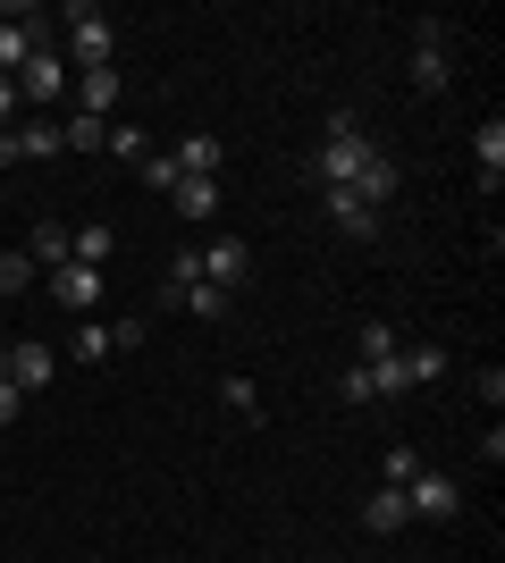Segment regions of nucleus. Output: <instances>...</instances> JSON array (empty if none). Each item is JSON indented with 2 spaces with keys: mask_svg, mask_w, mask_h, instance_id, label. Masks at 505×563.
<instances>
[{
  "mask_svg": "<svg viewBox=\"0 0 505 563\" xmlns=\"http://www.w3.org/2000/svg\"><path fill=\"white\" fill-rule=\"evenodd\" d=\"M405 488H371L362 496V530H371V539H396V530H405Z\"/></svg>",
  "mask_w": 505,
  "mask_h": 563,
  "instance_id": "12",
  "label": "nucleus"
},
{
  "mask_svg": "<svg viewBox=\"0 0 505 563\" xmlns=\"http://www.w3.org/2000/svg\"><path fill=\"white\" fill-rule=\"evenodd\" d=\"M413 85H421V93H447V85H455V25L447 18H421V34H413Z\"/></svg>",
  "mask_w": 505,
  "mask_h": 563,
  "instance_id": "3",
  "label": "nucleus"
},
{
  "mask_svg": "<svg viewBox=\"0 0 505 563\" xmlns=\"http://www.w3.org/2000/svg\"><path fill=\"white\" fill-rule=\"evenodd\" d=\"M68 85H76V68L59 59V51H34V59L18 68V101H59Z\"/></svg>",
  "mask_w": 505,
  "mask_h": 563,
  "instance_id": "8",
  "label": "nucleus"
},
{
  "mask_svg": "<svg viewBox=\"0 0 505 563\" xmlns=\"http://www.w3.org/2000/svg\"><path fill=\"white\" fill-rule=\"evenodd\" d=\"M51 303L76 311V320H94V303H101V269H85V261H59V269H51Z\"/></svg>",
  "mask_w": 505,
  "mask_h": 563,
  "instance_id": "7",
  "label": "nucleus"
},
{
  "mask_svg": "<svg viewBox=\"0 0 505 563\" xmlns=\"http://www.w3.org/2000/svg\"><path fill=\"white\" fill-rule=\"evenodd\" d=\"M152 303L161 311H194V320H228V303H237V295H219V286H161V295H152Z\"/></svg>",
  "mask_w": 505,
  "mask_h": 563,
  "instance_id": "11",
  "label": "nucleus"
},
{
  "mask_svg": "<svg viewBox=\"0 0 505 563\" xmlns=\"http://www.w3.org/2000/svg\"><path fill=\"white\" fill-rule=\"evenodd\" d=\"M337 396H345V404H380V387H371V371H362V362H354V371L337 378Z\"/></svg>",
  "mask_w": 505,
  "mask_h": 563,
  "instance_id": "29",
  "label": "nucleus"
},
{
  "mask_svg": "<svg viewBox=\"0 0 505 563\" xmlns=\"http://www.w3.org/2000/svg\"><path fill=\"white\" fill-rule=\"evenodd\" d=\"M168 161H177V177H219V135H186Z\"/></svg>",
  "mask_w": 505,
  "mask_h": 563,
  "instance_id": "19",
  "label": "nucleus"
},
{
  "mask_svg": "<svg viewBox=\"0 0 505 563\" xmlns=\"http://www.w3.org/2000/svg\"><path fill=\"white\" fill-rule=\"evenodd\" d=\"M371 161H380V143L354 126V110H329V135H320V152L304 168H312V186H354Z\"/></svg>",
  "mask_w": 505,
  "mask_h": 563,
  "instance_id": "1",
  "label": "nucleus"
},
{
  "mask_svg": "<svg viewBox=\"0 0 505 563\" xmlns=\"http://www.w3.org/2000/svg\"><path fill=\"white\" fill-rule=\"evenodd\" d=\"M405 514H413V521H455V514H463V488L447 479V471H421V479L405 488Z\"/></svg>",
  "mask_w": 505,
  "mask_h": 563,
  "instance_id": "6",
  "label": "nucleus"
},
{
  "mask_svg": "<svg viewBox=\"0 0 505 563\" xmlns=\"http://www.w3.org/2000/svg\"><path fill=\"white\" fill-rule=\"evenodd\" d=\"M413 479H421V454L396 438V446H387V463H380V488H413Z\"/></svg>",
  "mask_w": 505,
  "mask_h": 563,
  "instance_id": "21",
  "label": "nucleus"
},
{
  "mask_svg": "<svg viewBox=\"0 0 505 563\" xmlns=\"http://www.w3.org/2000/svg\"><path fill=\"white\" fill-rule=\"evenodd\" d=\"M396 345H405V336L387 329V320H362V336H354V353H362V362H387Z\"/></svg>",
  "mask_w": 505,
  "mask_h": 563,
  "instance_id": "22",
  "label": "nucleus"
},
{
  "mask_svg": "<svg viewBox=\"0 0 505 563\" xmlns=\"http://www.w3.org/2000/svg\"><path fill=\"white\" fill-rule=\"evenodd\" d=\"M18 404H25V396L9 387V378H0V429H18Z\"/></svg>",
  "mask_w": 505,
  "mask_h": 563,
  "instance_id": "31",
  "label": "nucleus"
},
{
  "mask_svg": "<svg viewBox=\"0 0 505 563\" xmlns=\"http://www.w3.org/2000/svg\"><path fill=\"white\" fill-rule=\"evenodd\" d=\"M59 143H68V152H110V118H85V110H76L68 126H59Z\"/></svg>",
  "mask_w": 505,
  "mask_h": 563,
  "instance_id": "20",
  "label": "nucleus"
},
{
  "mask_svg": "<svg viewBox=\"0 0 505 563\" xmlns=\"http://www.w3.org/2000/svg\"><path fill=\"white\" fill-rule=\"evenodd\" d=\"M68 93L85 101V118H110V110H119V68H85Z\"/></svg>",
  "mask_w": 505,
  "mask_h": 563,
  "instance_id": "14",
  "label": "nucleus"
},
{
  "mask_svg": "<svg viewBox=\"0 0 505 563\" xmlns=\"http://www.w3.org/2000/svg\"><path fill=\"white\" fill-rule=\"evenodd\" d=\"M362 371H371L380 404H396V396H413V387H430V378L447 371V353H438V345H396L387 362H362Z\"/></svg>",
  "mask_w": 505,
  "mask_h": 563,
  "instance_id": "2",
  "label": "nucleus"
},
{
  "mask_svg": "<svg viewBox=\"0 0 505 563\" xmlns=\"http://www.w3.org/2000/svg\"><path fill=\"white\" fill-rule=\"evenodd\" d=\"M51 378H59V353L51 345H9V387L18 396H43Z\"/></svg>",
  "mask_w": 505,
  "mask_h": 563,
  "instance_id": "9",
  "label": "nucleus"
},
{
  "mask_svg": "<svg viewBox=\"0 0 505 563\" xmlns=\"http://www.w3.org/2000/svg\"><path fill=\"white\" fill-rule=\"evenodd\" d=\"M110 353V329L101 320H76V345H68V362H101Z\"/></svg>",
  "mask_w": 505,
  "mask_h": 563,
  "instance_id": "24",
  "label": "nucleus"
},
{
  "mask_svg": "<svg viewBox=\"0 0 505 563\" xmlns=\"http://www.w3.org/2000/svg\"><path fill=\"white\" fill-rule=\"evenodd\" d=\"M25 152H18V135H9V126H0V168H18Z\"/></svg>",
  "mask_w": 505,
  "mask_h": 563,
  "instance_id": "33",
  "label": "nucleus"
},
{
  "mask_svg": "<svg viewBox=\"0 0 505 563\" xmlns=\"http://www.w3.org/2000/svg\"><path fill=\"white\" fill-rule=\"evenodd\" d=\"M0 202H9V194H0Z\"/></svg>",
  "mask_w": 505,
  "mask_h": 563,
  "instance_id": "35",
  "label": "nucleus"
},
{
  "mask_svg": "<svg viewBox=\"0 0 505 563\" xmlns=\"http://www.w3.org/2000/svg\"><path fill=\"white\" fill-rule=\"evenodd\" d=\"M110 244H119L110 228H76V261H85V269H101V261H110Z\"/></svg>",
  "mask_w": 505,
  "mask_h": 563,
  "instance_id": "25",
  "label": "nucleus"
},
{
  "mask_svg": "<svg viewBox=\"0 0 505 563\" xmlns=\"http://www.w3.org/2000/svg\"><path fill=\"white\" fill-rule=\"evenodd\" d=\"M34 9H0V76H18L25 59H34Z\"/></svg>",
  "mask_w": 505,
  "mask_h": 563,
  "instance_id": "10",
  "label": "nucleus"
},
{
  "mask_svg": "<svg viewBox=\"0 0 505 563\" xmlns=\"http://www.w3.org/2000/svg\"><path fill=\"white\" fill-rule=\"evenodd\" d=\"M168 202H177V219H194V228H202V219H219V177H177V194H168Z\"/></svg>",
  "mask_w": 505,
  "mask_h": 563,
  "instance_id": "15",
  "label": "nucleus"
},
{
  "mask_svg": "<svg viewBox=\"0 0 505 563\" xmlns=\"http://www.w3.org/2000/svg\"><path fill=\"white\" fill-rule=\"evenodd\" d=\"M9 110H18V76H0V126H9Z\"/></svg>",
  "mask_w": 505,
  "mask_h": 563,
  "instance_id": "32",
  "label": "nucleus"
},
{
  "mask_svg": "<svg viewBox=\"0 0 505 563\" xmlns=\"http://www.w3.org/2000/svg\"><path fill=\"white\" fill-rule=\"evenodd\" d=\"M34 278H43V269H34L25 253H9V244H0V295H25Z\"/></svg>",
  "mask_w": 505,
  "mask_h": 563,
  "instance_id": "23",
  "label": "nucleus"
},
{
  "mask_svg": "<svg viewBox=\"0 0 505 563\" xmlns=\"http://www.w3.org/2000/svg\"><path fill=\"white\" fill-rule=\"evenodd\" d=\"M472 161H481V186L497 194V177H505V118H481V135H472Z\"/></svg>",
  "mask_w": 505,
  "mask_h": 563,
  "instance_id": "16",
  "label": "nucleus"
},
{
  "mask_svg": "<svg viewBox=\"0 0 505 563\" xmlns=\"http://www.w3.org/2000/svg\"><path fill=\"white\" fill-rule=\"evenodd\" d=\"M194 261H202V286H219V295H237V286L253 278V244H244V235H219V244H194Z\"/></svg>",
  "mask_w": 505,
  "mask_h": 563,
  "instance_id": "5",
  "label": "nucleus"
},
{
  "mask_svg": "<svg viewBox=\"0 0 505 563\" xmlns=\"http://www.w3.org/2000/svg\"><path fill=\"white\" fill-rule=\"evenodd\" d=\"M34 269H59V261H76V228H59V219H43V228H34Z\"/></svg>",
  "mask_w": 505,
  "mask_h": 563,
  "instance_id": "18",
  "label": "nucleus"
},
{
  "mask_svg": "<svg viewBox=\"0 0 505 563\" xmlns=\"http://www.w3.org/2000/svg\"><path fill=\"white\" fill-rule=\"evenodd\" d=\"M135 168H144V186H152V194H177V161H168V152H144Z\"/></svg>",
  "mask_w": 505,
  "mask_h": 563,
  "instance_id": "26",
  "label": "nucleus"
},
{
  "mask_svg": "<svg viewBox=\"0 0 505 563\" xmlns=\"http://www.w3.org/2000/svg\"><path fill=\"white\" fill-rule=\"evenodd\" d=\"M320 211H329L345 235H380V211H371V202H354L345 186H320Z\"/></svg>",
  "mask_w": 505,
  "mask_h": 563,
  "instance_id": "13",
  "label": "nucleus"
},
{
  "mask_svg": "<svg viewBox=\"0 0 505 563\" xmlns=\"http://www.w3.org/2000/svg\"><path fill=\"white\" fill-rule=\"evenodd\" d=\"M219 396H228V412H262V387H253V378H219Z\"/></svg>",
  "mask_w": 505,
  "mask_h": 563,
  "instance_id": "28",
  "label": "nucleus"
},
{
  "mask_svg": "<svg viewBox=\"0 0 505 563\" xmlns=\"http://www.w3.org/2000/svg\"><path fill=\"white\" fill-rule=\"evenodd\" d=\"M345 194H354V202H371V211H387V202H396V161H387V152H380V161L362 168V177H354V186H345Z\"/></svg>",
  "mask_w": 505,
  "mask_h": 563,
  "instance_id": "17",
  "label": "nucleus"
},
{
  "mask_svg": "<svg viewBox=\"0 0 505 563\" xmlns=\"http://www.w3.org/2000/svg\"><path fill=\"white\" fill-rule=\"evenodd\" d=\"M110 51H119V25L101 9H68V68H110Z\"/></svg>",
  "mask_w": 505,
  "mask_h": 563,
  "instance_id": "4",
  "label": "nucleus"
},
{
  "mask_svg": "<svg viewBox=\"0 0 505 563\" xmlns=\"http://www.w3.org/2000/svg\"><path fill=\"white\" fill-rule=\"evenodd\" d=\"M144 345V320H110V353H135Z\"/></svg>",
  "mask_w": 505,
  "mask_h": 563,
  "instance_id": "30",
  "label": "nucleus"
},
{
  "mask_svg": "<svg viewBox=\"0 0 505 563\" xmlns=\"http://www.w3.org/2000/svg\"><path fill=\"white\" fill-rule=\"evenodd\" d=\"M0 378H9V345H0Z\"/></svg>",
  "mask_w": 505,
  "mask_h": 563,
  "instance_id": "34",
  "label": "nucleus"
},
{
  "mask_svg": "<svg viewBox=\"0 0 505 563\" xmlns=\"http://www.w3.org/2000/svg\"><path fill=\"white\" fill-rule=\"evenodd\" d=\"M18 152H25V161H51V152H59V126H43V118H34V126L18 135Z\"/></svg>",
  "mask_w": 505,
  "mask_h": 563,
  "instance_id": "27",
  "label": "nucleus"
}]
</instances>
